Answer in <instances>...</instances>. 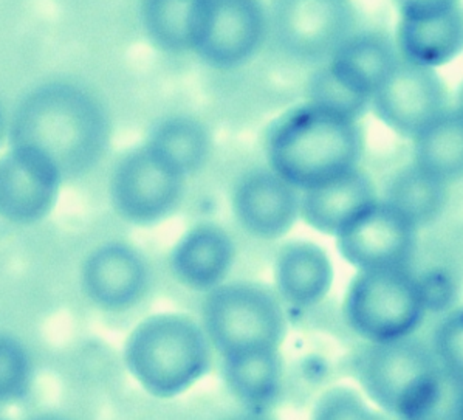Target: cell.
Masks as SVG:
<instances>
[{
    "mask_svg": "<svg viewBox=\"0 0 463 420\" xmlns=\"http://www.w3.org/2000/svg\"><path fill=\"white\" fill-rule=\"evenodd\" d=\"M8 135L11 148L43 154L65 180L84 176L103 158L110 123L97 98L81 87L49 82L22 100Z\"/></svg>",
    "mask_w": 463,
    "mask_h": 420,
    "instance_id": "1",
    "label": "cell"
},
{
    "mask_svg": "<svg viewBox=\"0 0 463 420\" xmlns=\"http://www.w3.org/2000/svg\"><path fill=\"white\" fill-rule=\"evenodd\" d=\"M361 149L355 119L308 103L278 119L267 141L271 171L301 191L358 169Z\"/></svg>",
    "mask_w": 463,
    "mask_h": 420,
    "instance_id": "2",
    "label": "cell"
},
{
    "mask_svg": "<svg viewBox=\"0 0 463 420\" xmlns=\"http://www.w3.org/2000/svg\"><path fill=\"white\" fill-rule=\"evenodd\" d=\"M211 343L200 324L182 313H158L132 330L124 365L135 382L158 399L177 397L210 369Z\"/></svg>",
    "mask_w": 463,
    "mask_h": 420,
    "instance_id": "3",
    "label": "cell"
},
{
    "mask_svg": "<svg viewBox=\"0 0 463 420\" xmlns=\"http://www.w3.org/2000/svg\"><path fill=\"white\" fill-rule=\"evenodd\" d=\"M356 374L373 404L410 420L437 393L445 371L420 339L404 337L371 343L356 360Z\"/></svg>",
    "mask_w": 463,
    "mask_h": 420,
    "instance_id": "4",
    "label": "cell"
},
{
    "mask_svg": "<svg viewBox=\"0 0 463 420\" xmlns=\"http://www.w3.org/2000/svg\"><path fill=\"white\" fill-rule=\"evenodd\" d=\"M210 343L222 357L247 350L278 349L286 337V315L271 291L250 282L222 284L203 306Z\"/></svg>",
    "mask_w": 463,
    "mask_h": 420,
    "instance_id": "5",
    "label": "cell"
},
{
    "mask_svg": "<svg viewBox=\"0 0 463 420\" xmlns=\"http://www.w3.org/2000/svg\"><path fill=\"white\" fill-rule=\"evenodd\" d=\"M425 312L417 278L408 269L360 272L345 295V321L371 343L411 337Z\"/></svg>",
    "mask_w": 463,
    "mask_h": 420,
    "instance_id": "6",
    "label": "cell"
},
{
    "mask_svg": "<svg viewBox=\"0 0 463 420\" xmlns=\"http://www.w3.org/2000/svg\"><path fill=\"white\" fill-rule=\"evenodd\" d=\"M355 19L354 6L343 0H286L271 11L276 41L302 62L332 60L354 34Z\"/></svg>",
    "mask_w": 463,
    "mask_h": 420,
    "instance_id": "7",
    "label": "cell"
},
{
    "mask_svg": "<svg viewBox=\"0 0 463 420\" xmlns=\"http://www.w3.org/2000/svg\"><path fill=\"white\" fill-rule=\"evenodd\" d=\"M184 178L149 151L135 148L115 167L110 195L124 219L149 225L177 208L184 196Z\"/></svg>",
    "mask_w": 463,
    "mask_h": 420,
    "instance_id": "8",
    "label": "cell"
},
{
    "mask_svg": "<svg viewBox=\"0 0 463 420\" xmlns=\"http://www.w3.org/2000/svg\"><path fill=\"white\" fill-rule=\"evenodd\" d=\"M265 22L264 8L253 0H199L193 50L217 69L237 67L258 50Z\"/></svg>",
    "mask_w": 463,
    "mask_h": 420,
    "instance_id": "9",
    "label": "cell"
},
{
    "mask_svg": "<svg viewBox=\"0 0 463 420\" xmlns=\"http://www.w3.org/2000/svg\"><path fill=\"white\" fill-rule=\"evenodd\" d=\"M343 258L360 272L408 269L417 228L399 211L377 202L336 236Z\"/></svg>",
    "mask_w": 463,
    "mask_h": 420,
    "instance_id": "10",
    "label": "cell"
},
{
    "mask_svg": "<svg viewBox=\"0 0 463 420\" xmlns=\"http://www.w3.org/2000/svg\"><path fill=\"white\" fill-rule=\"evenodd\" d=\"M371 103L383 123L412 138L448 110L447 92L436 71L406 61H400Z\"/></svg>",
    "mask_w": 463,
    "mask_h": 420,
    "instance_id": "11",
    "label": "cell"
},
{
    "mask_svg": "<svg viewBox=\"0 0 463 420\" xmlns=\"http://www.w3.org/2000/svg\"><path fill=\"white\" fill-rule=\"evenodd\" d=\"M399 45L410 64L436 69L460 53L462 13L453 0L400 2Z\"/></svg>",
    "mask_w": 463,
    "mask_h": 420,
    "instance_id": "12",
    "label": "cell"
},
{
    "mask_svg": "<svg viewBox=\"0 0 463 420\" xmlns=\"http://www.w3.org/2000/svg\"><path fill=\"white\" fill-rule=\"evenodd\" d=\"M60 171L49 158L27 148H11L0 158V215L11 222L41 221L60 195Z\"/></svg>",
    "mask_w": 463,
    "mask_h": 420,
    "instance_id": "13",
    "label": "cell"
},
{
    "mask_svg": "<svg viewBox=\"0 0 463 420\" xmlns=\"http://www.w3.org/2000/svg\"><path fill=\"white\" fill-rule=\"evenodd\" d=\"M149 284V267L138 250L124 243L95 248L81 269L86 297L106 310H124L140 301Z\"/></svg>",
    "mask_w": 463,
    "mask_h": 420,
    "instance_id": "14",
    "label": "cell"
},
{
    "mask_svg": "<svg viewBox=\"0 0 463 420\" xmlns=\"http://www.w3.org/2000/svg\"><path fill=\"white\" fill-rule=\"evenodd\" d=\"M232 208L248 233L276 239L295 225L301 215V197L275 171L254 169L237 182Z\"/></svg>",
    "mask_w": 463,
    "mask_h": 420,
    "instance_id": "15",
    "label": "cell"
},
{
    "mask_svg": "<svg viewBox=\"0 0 463 420\" xmlns=\"http://www.w3.org/2000/svg\"><path fill=\"white\" fill-rule=\"evenodd\" d=\"M399 54L384 34L354 33L332 56L329 69L350 92L371 100L382 89L397 65Z\"/></svg>",
    "mask_w": 463,
    "mask_h": 420,
    "instance_id": "16",
    "label": "cell"
},
{
    "mask_svg": "<svg viewBox=\"0 0 463 420\" xmlns=\"http://www.w3.org/2000/svg\"><path fill=\"white\" fill-rule=\"evenodd\" d=\"M234 261V243L225 230L202 224L191 228L174 247L173 272L180 282L194 291L222 286Z\"/></svg>",
    "mask_w": 463,
    "mask_h": 420,
    "instance_id": "17",
    "label": "cell"
},
{
    "mask_svg": "<svg viewBox=\"0 0 463 420\" xmlns=\"http://www.w3.org/2000/svg\"><path fill=\"white\" fill-rule=\"evenodd\" d=\"M373 204L377 200L371 178L355 169L332 184L304 191L301 215L315 230L338 236Z\"/></svg>",
    "mask_w": 463,
    "mask_h": 420,
    "instance_id": "18",
    "label": "cell"
},
{
    "mask_svg": "<svg viewBox=\"0 0 463 420\" xmlns=\"http://www.w3.org/2000/svg\"><path fill=\"white\" fill-rule=\"evenodd\" d=\"M332 282L334 267L317 243H293L282 248L276 261V284L290 306L312 308L329 293Z\"/></svg>",
    "mask_w": 463,
    "mask_h": 420,
    "instance_id": "19",
    "label": "cell"
},
{
    "mask_svg": "<svg viewBox=\"0 0 463 420\" xmlns=\"http://www.w3.org/2000/svg\"><path fill=\"white\" fill-rule=\"evenodd\" d=\"M222 358V374L228 388L248 410L260 413L275 404L282 383L278 349L247 350Z\"/></svg>",
    "mask_w": 463,
    "mask_h": 420,
    "instance_id": "20",
    "label": "cell"
},
{
    "mask_svg": "<svg viewBox=\"0 0 463 420\" xmlns=\"http://www.w3.org/2000/svg\"><path fill=\"white\" fill-rule=\"evenodd\" d=\"M383 202L399 211L415 228L430 225L447 205V182L415 163L408 165L389 180Z\"/></svg>",
    "mask_w": 463,
    "mask_h": 420,
    "instance_id": "21",
    "label": "cell"
},
{
    "mask_svg": "<svg viewBox=\"0 0 463 420\" xmlns=\"http://www.w3.org/2000/svg\"><path fill=\"white\" fill-rule=\"evenodd\" d=\"M145 146L184 178L203 167L211 140L205 126L197 119L169 117L154 124Z\"/></svg>",
    "mask_w": 463,
    "mask_h": 420,
    "instance_id": "22",
    "label": "cell"
},
{
    "mask_svg": "<svg viewBox=\"0 0 463 420\" xmlns=\"http://www.w3.org/2000/svg\"><path fill=\"white\" fill-rule=\"evenodd\" d=\"M415 165L428 173L453 180L463 173V119L460 110H449L417 135Z\"/></svg>",
    "mask_w": 463,
    "mask_h": 420,
    "instance_id": "23",
    "label": "cell"
},
{
    "mask_svg": "<svg viewBox=\"0 0 463 420\" xmlns=\"http://www.w3.org/2000/svg\"><path fill=\"white\" fill-rule=\"evenodd\" d=\"M199 0H147L140 16L147 36L158 49L182 53L194 47Z\"/></svg>",
    "mask_w": 463,
    "mask_h": 420,
    "instance_id": "24",
    "label": "cell"
},
{
    "mask_svg": "<svg viewBox=\"0 0 463 420\" xmlns=\"http://www.w3.org/2000/svg\"><path fill=\"white\" fill-rule=\"evenodd\" d=\"M33 382V363L25 346L0 335V405L24 399Z\"/></svg>",
    "mask_w": 463,
    "mask_h": 420,
    "instance_id": "25",
    "label": "cell"
},
{
    "mask_svg": "<svg viewBox=\"0 0 463 420\" xmlns=\"http://www.w3.org/2000/svg\"><path fill=\"white\" fill-rule=\"evenodd\" d=\"M307 97L308 104L340 113L355 121L366 112L367 106L371 103V100L350 92L347 87L343 86L330 72L329 65L310 76Z\"/></svg>",
    "mask_w": 463,
    "mask_h": 420,
    "instance_id": "26",
    "label": "cell"
},
{
    "mask_svg": "<svg viewBox=\"0 0 463 420\" xmlns=\"http://www.w3.org/2000/svg\"><path fill=\"white\" fill-rule=\"evenodd\" d=\"M432 354L439 367L453 377L463 380V312L448 313L434 330Z\"/></svg>",
    "mask_w": 463,
    "mask_h": 420,
    "instance_id": "27",
    "label": "cell"
},
{
    "mask_svg": "<svg viewBox=\"0 0 463 420\" xmlns=\"http://www.w3.org/2000/svg\"><path fill=\"white\" fill-rule=\"evenodd\" d=\"M312 420H384L349 388H334L324 394L313 410Z\"/></svg>",
    "mask_w": 463,
    "mask_h": 420,
    "instance_id": "28",
    "label": "cell"
},
{
    "mask_svg": "<svg viewBox=\"0 0 463 420\" xmlns=\"http://www.w3.org/2000/svg\"><path fill=\"white\" fill-rule=\"evenodd\" d=\"M462 382L460 378L453 377L445 372L437 393L410 420H462Z\"/></svg>",
    "mask_w": 463,
    "mask_h": 420,
    "instance_id": "29",
    "label": "cell"
},
{
    "mask_svg": "<svg viewBox=\"0 0 463 420\" xmlns=\"http://www.w3.org/2000/svg\"><path fill=\"white\" fill-rule=\"evenodd\" d=\"M417 284L420 289L421 301L425 310L431 312H445L453 308L458 298V286L453 276L447 270L432 269L425 275L417 278Z\"/></svg>",
    "mask_w": 463,
    "mask_h": 420,
    "instance_id": "30",
    "label": "cell"
},
{
    "mask_svg": "<svg viewBox=\"0 0 463 420\" xmlns=\"http://www.w3.org/2000/svg\"><path fill=\"white\" fill-rule=\"evenodd\" d=\"M28 420H71L67 419V417H64V415H34V417H32V419Z\"/></svg>",
    "mask_w": 463,
    "mask_h": 420,
    "instance_id": "31",
    "label": "cell"
},
{
    "mask_svg": "<svg viewBox=\"0 0 463 420\" xmlns=\"http://www.w3.org/2000/svg\"><path fill=\"white\" fill-rule=\"evenodd\" d=\"M4 135H5V117H4V112L0 108V141L4 138Z\"/></svg>",
    "mask_w": 463,
    "mask_h": 420,
    "instance_id": "32",
    "label": "cell"
},
{
    "mask_svg": "<svg viewBox=\"0 0 463 420\" xmlns=\"http://www.w3.org/2000/svg\"><path fill=\"white\" fill-rule=\"evenodd\" d=\"M234 420H259V419H253V417H243V419H234Z\"/></svg>",
    "mask_w": 463,
    "mask_h": 420,
    "instance_id": "33",
    "label": "cell"
},
{
    "mask_svg": "<svg viewBox=\"0 0 463 420\" xmlns=\"http://www.w3.org/2000/svg\"><path fill=\"white\" fill-rule=\"evenodd\" d=\"M0 420H2V419H0Z\"/></svg>",
    "mask_w": 463,
    "mask_h": 420,
    "instance_id": "34",
    "label": "cell"
}]
</instances>
